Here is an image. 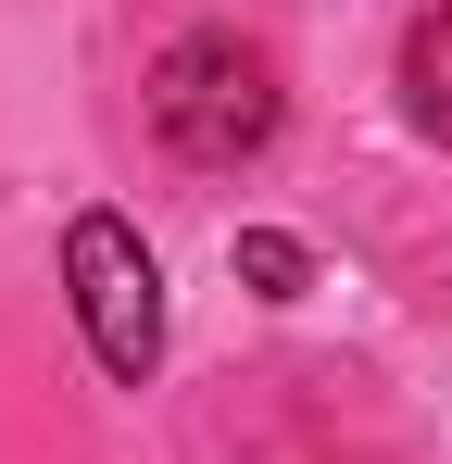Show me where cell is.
Wrapping results in <instances>:
<instances>
[{
    "mask_svg": "<svg viewBox=\"0 0 452 464\" xmlns=\"http://www.w3.org/2000/svg\"><path fill=\"white\" fill-rule=\"evenodd\" d=\"M402 113L452 151V13H415L402 25Z\"/></svg>",
    "mask_w": 452,
    "mask_h": 464,
    "instance_id": "3957f363",
    "label": "cell"
},
{
    "mask_svg": "<svg viewBox=\"0 0 452 464\" xmlns=\"http://www.w3.org/2000/svg\"><path fill=\"white\" fill-rule=\"evenodd\" d=\"M277 113H290V88H277V63L251 51V38H226V25H201V38H176L163 63H151V139L176 163H201V176H226V163H251L264 139H277Z\"/></svg>",
    "mask_w": 452,
    "mask_h": 464,
    "instance_id": "6da1fadb",
    "label": "cell"
},
{
    "mask_svg": "<svg viewBox=\"0 0 452 464\" xmlns=\"http://www.w3.org/2000/svg\"><path fill=\"white\" fill-rule=\"evenodd\" d=\"M239 289H251V302H301V289H314V251H301L290 227H239Z\"/></svg>",
    "mask_w": 452,
    "mask_h": 464,
    "instance_id": "277c9868",
    "label": "cell"
},
{
    "mask_svg": "<svg viewBox=\"0 0 452 464\" xmlns=\"http://www.w3.org/2000/svg\"><path fill=\"white\" fill-rule=\"evenodd\" d=\"M64 289H75V326H88L101 377L139 389L163 364V264H151V238L126 214H75L64 227Z\"/></svg>",
    "mask_w": 452,
    "mask_h": 464,
    "instance_id": "7a4b0ae2",
    "label": "cell"
}]
</instances>
